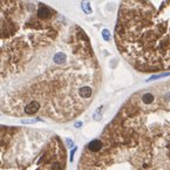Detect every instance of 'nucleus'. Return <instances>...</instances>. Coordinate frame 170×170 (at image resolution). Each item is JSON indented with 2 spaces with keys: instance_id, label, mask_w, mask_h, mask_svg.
<instances>
[{
  "instance_id": "nucleus-1",
  "label": "nucleus",
  "mask_w": 170,
  "mask_h": 170,
  "mask_svg": "<svg viewBox=\"0 0 170 170\" xmlns=\"http://www.w3.org/2000/svg\"><path fill=\"white\" fill-rule=\"evenodd\" d=\"M68 26L44 3L0 0V82L41 62Z\"/></svg>"
},
{
  "instance_id": "nucleus-2",
  "label": "nucleus",
  "mask_w": 170,
  "mask_h": 170,
  "mask_svg": "<svg viewBox=\"0 0 170 170\" xmlns=\"http://www.w3.org/2000/svg\"><path fill=\"white\" fill-rule=\"evenodd\" d=\"M115 41L135 69L170 71V0H124Z\"/></svg>"
},
{
  "instance_id": "nucleus-3",
  "label": "nucleus",
  "mask_w": 170,
  "mask_h": 170,
  "mask_svg": "<svg viewBox=\"0 0 170 170\" xmlns=\"http://www.w3.org/2000/svg\"><path fill=\"white\" fill-rule=\"evenodd\" d=\"M81 7L83 10V12L86 14H90L92 13V8H90V4L88 0H83V1L81 3Z\"/></svg>"
},
{
  "instance_id": "nucleus-4",
  "label": "nucleus",
  "mask_w": 170,
  "mask_h": 170,
  "mask_svg": "<svg viewBox=\"0 0 170 170\" xmlns=\"http://www.w3.org/2000/svg\"><path fill=\"white\" fill-rule=\"evenodd\" d=\"M102 35H103V39L106 41H109L110 40V32L108 29H103V31H102Z\"/></svg>"
},
{
  "instance_id": "nucleus-5",
  "label": "nucleus",
  "mask_w": 170,
  "mask_h": 170,
  "mask_svg": "<svg viewBox=\"0 0 170 170\" xmlns=\"http://www.w3.org/2000/svg\"><path fill=\"white\" fill-rule=\"evenodd\" d=\"M38 120H22L21 122L24 123V124H28V123H34V122H37Z\"/></svg>"
}]
</instances>
